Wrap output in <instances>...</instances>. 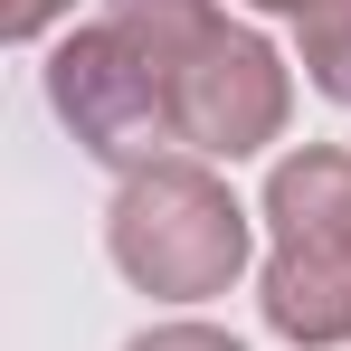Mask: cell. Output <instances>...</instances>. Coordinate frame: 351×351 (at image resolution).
I'll use <instances>...</instances> for the list:
<instances>
[{
    "label": "cell",
    "mask_w": 351,
    "mask_h": 351,
    "mask_svg": "<svg viewBox=\"0 0 351 351\" xmlns=\"http://www.w3.org/2000/svg\"><path fill=\"white\" fill-rule=\"evenodd\" d=\"M123 351H247V342L219 332V323H152V332H133Z\"/></svg>",
    "instance_id": "7"
},
{
    "label": "cell",
    "mask_w": 351,
    "mask_h": 351,
    "mask_svg": "<svg viewBox=\"0 0 351 351\" xmlns=\"http://www.w3.org/2000/svg\"><path fill=\"white\" fill-rule=\"evenodd\" d=\"M294 58H304V86L323 105H351V0H313L294 19Z\"/></svg>",
    "instance_id": "6"
},
{
    "label": "cell",
    "mask_w": 351,
    "mask_h": 351,
    "mask_svg": "<svg viewBox=\"0 0 351 351\" xmlns=\"http://www.w3.org/2000/svg\"><path fill=\"white\" fill-rule=\"evenodd\" d=\"M266 276L256 313L294 351H342L351 342V143H294L266 171Z\"/></svg>",
    "instance_id": "2"
},
{
    "label": "cell",
    "mask_w": 351,
    "mask_h": 351,
    "mask_svg": "<svg viewBox=\"0 0 351 351\" xmlns=\"http://www.w3.org/2000/svg\"><path fill=\"white\" fill-rule=\"evenodd\" d=\"M105 19H114V29H123L152 66H162V76H180V66H190V48H199L228 10H219V0H105Z\"/></svg>",
    "instance_id": "5"
},
{
    "label": "cell",
    "mask_w": 351,
    "mask_h": 351,
    "mask_svg": "<svg viewBox=\"0 0 351 351\" xmlns=\"http://www.w3.org/2000/svg\"><path fill=\"white\" fill-rule=\"evenodd\" d=\"M66 10H76V0H0V38H10V48H38Z\"/></svg>",
    "instance_id": "8"
},
{
    "label": "cell",
    "mask_w": 351,
    "mask_h": 351,
    "mask_svg": "<svg viewBox=\"0 0 351 351\" xmlns=\"http://www.w3.org/2000/svg\"><path fill=\"white\" fill-rule=\"evenodd\" d=\"M171 123H180L190 162H256L266 143H285V123H294V66L276 58L266 29L219 19L190 48V66L171 76Z\"/></svg>",
    "instance_id": "4"
},
{
    "label": "cell",
    "mask_w": 351,
    "mask_h": 351,
    "mask_svg": "<svg viewBox=\"0 0 351 351\" xmlns=\"http://www.w3.org/2000/svg\"><path fill=\"white\" fill-rule=\"evenodd\" d=\"M247 10H266V19H304L313 0H247Z\"/></svg>",
    "instance_id": "9"
},
{
    "label": "cell",
    "mask_w": 351,
    "mask_h": 351,
    "mask_svg": "<svg viewBox=\"0 0 351 351\" xmlns=\"http://www.w3.org/2000/svg\"><path fill=\"white\" fill-rule=\"evenodd\" d=\"M105 256L133 294L152 304H209L247 276L256 256V209L237 199L219 162H152V171L114 180V209H105Z\"/></svg>",
    "instance_id": "1"
},
{
    "label": "cell",
    "mask_w": 351,
    "mask_h": 351,
    "mask_svg": "<svg viewBox=\"0 0 351 351\" xmlns=\"http://www.w3.org/2000/svg\"><path fill=\"white\" fill-rule=\"evenodd\" d=\"M48 114L76 133V152H95L114 180L152 171L180 152V123H171V76L123 38L114 19H86L48 48Z\"/></svg>",
    "instance_id": "3"
}]
</instances>
